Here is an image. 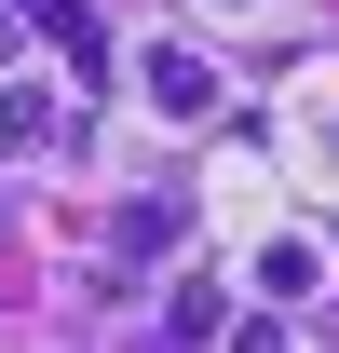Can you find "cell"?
Here are the masks:
<instances>
[{
  "label": "cell",
  "instance_id": "obj_1",
  "mask_svg": "<svg viewBox=\"0 0 339 353\" xmlns=\"http://www.w3.org/2000/svg\"><path fill=\"white\" fill-rule=\"evenodd\" d=\"M150 109H163V123H204V109H217V68L176 54V41H150Z\"/></svg>",
  "mask_w": 339,
  "mask_h": 353
}]
</instances>
